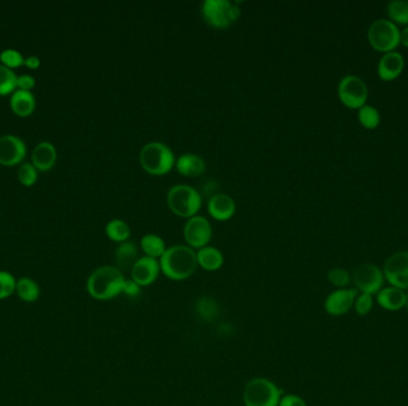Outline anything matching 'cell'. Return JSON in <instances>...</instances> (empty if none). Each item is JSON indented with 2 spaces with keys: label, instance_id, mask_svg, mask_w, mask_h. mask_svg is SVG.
Masks as SVG:
<instances>
[{
  "label": "cell",
  "instance_id": "d4e9b609",
  "mask_svg": "<svg viewBox=\"0 0 408 406\" xmlns=\"http://www.w3.org/2000/svg\"><path fill=\"white\" fill-rule=\"evenodd\" d=\"M105 234L108 239L114 242L123 243L128 241L132 235V231L127 222L122 219H111L105 227Z\"/></svg>",
  "mask_w": 408,
  "mask_h": 406
},
{
  "label": "cell",
  "instance_id": "1f68e13d",
  "mask_svg": "<svg viewBox=\"0 0 408 406\" xmlns=\"http://www.w3.org/2000/svg\"><path fill=\"white\" fill-rule=\"evenodd\" d=\"M16 283V278L10 272L0 271V300H4L15 293Z\"/></svg>",
  "mask_w": 408,
  "mask_h": 406
},
{
  "label": "cell",
  "instance_id": "7402d4cb",
  "mask_svg": "<svg viewBox=\"0 0 408 406\" xmlns=\"http://www.w3.org/2000/svg\"><path fill=\"white\" fill-rule=\"evenodd\" d=\"M115 260H116L117 268L122 270H132L134 263L139 260V251L135 243L127 241V242L120 243V246L115 253Z\"/></svg>",
  "mask_w": 408,
  "mask_h": 406
},
{
  "label": "cell",
  "instance_id": "30bf717a",
  "mask_svg": "<svg viewBox=\"0 0 408 406\" xmlns=\"http://www.w3.org/2000/svg\"><path fill=\"white\" fill-rule=\"evenodd\" d=\"M382 271L389 286L408 291V251H396L390 255Z\"/></svg>",
  "mask_w": 408,
  "mask_h": 406
},
{
  "label": "cell",
  "instance_id": "603a6c76",
  "mask_svg": "<svg viewBox=\"0 0 408 406\" xmlns=\"http://www.w3.org/2000/svg\"><path fill=\"white\" fill-rule=\"evenodd\" d=\"M15 293L25 303H35L40 298V285L32 278L23 276V278L17 280Z\"/></svg>",
  "mask_w": 408,
  "mask_h": 406
},
{
  "label": "cell",
  "instance_id": "8d00e7d4",
  "mask_svg": "<svg viewBox=\"0 0 408 406\" xmlns=\"http://www.w3.org/2000/svg\"><path fill=\"white\" fill-rule=\"evenodd\" d=\"M141 286H139L135 281L132 279L125 280L123 287V295H128V297H137L140 295Z\"/></svg>",
  "mask_w": 408,
  "mask_h": 406
},
{
  "label": "cell",
  "instance_id": "2e32d148",
  "mask_svg": "<svg viewBox=\"0 0 408 406\" xmlns=\"http://www.w3.org/2000/svg\"><path fill=\"white\" fill-rule=\"evenodd\" d=\"M236 202L231 195L217 193L209 200V215L219 222H226V220L232 218L236 214Z\"/></svg>",
  "mask_w": 408,
  "mask_h": 406
},
{
  "label": "cell",
  "instance_id": "ba28073f",
  "mask_svg": "<svg viewBox=\"0 0 408 406\" xmlns=\"http://www.w3.org/2000/svg\"><path fill=\"white\" fill-rule=\"evenodd\" d=\"M368 88L357 76H346L338 85V97L346 108L360 110L368 100Z\"/></svg>",
  "mask_w": 408,
  "mask_h": 406
},
{
  "label": "cell",
  "instance_id": "ac0fdd59",
  "mask_svg": "<svg viewBox=\"0 0 408 406\" xmlns=\"http://www.w3.org/2000/svg\"><path fill=\"white\" fill-rule=\"evenodd\" d=\"M57 153L50 142L43 141L34 148L32 154V164L39 172H48L56 164Z\"/></svg>",
  "mask_w": 408,
  "mask_h": 406
},
{
  "label": "cell",
  "instance_id": "277c9868",
  "mask_svg": "<svg viewBox=\"0 0 408 406\" xmlns=\"http://www.w3.org/2000/svg\"><path fill=\"white\" fill-rule=\"evenodd\" d=\"M282 397L283 390L264 377L251 379L243 393L245 406H278Z\"/></svg>",
  "mask_w": 408,
  "mask_h": 406
},
{
  "label": "cell",
  "instance_id": "74e56055",
  "mask_svg": "<svg viewBox=\"0 0 408 406\" xmlns=\"http://www.w3.org/2000/svg\"><path fill=\"white\" fill-rule=\"evenodd\" d=\"M25 67L29 68V69H32V71H34V69H39L41 66V60L37 57V56H28V57H25Z\"/></svg>",
  "mask_w": 408,
  "mask_h": 406
},
{
  "label": "cell",
  "instance_id": "f546056e",
  "mask_svg": "<svg viewBox=\"0 0 408 406\" xmlns=\"http://www.w3.org/2000/svg\"><path fill=\"white\" fill-rule=\"evenodd\" d=\"M327 279L331 285L338 288H348L350 283L353 281L351 274L344 268H333L328 272Z\"/></svg>",
  "mask_w": 408,
  "mask_h": 406
},
{
  "label": "cell",
  "instance_id": "4316f807",
  "mask_svg": "<svg viewBox=\"0 0 408 406\" xmlns=\"http://www.w3.org/2000/svg\"><path fill=\"white\" fill-rule=\"evenodd\" d=\"M358 120L360 125L365 127V129H369V130L376 129L381 123L380 112L376 108L365 104L363 108L358 110Z\"/></svg>",
  "mask_w": 408,
  "mask_h": 406
},
{
  "label": "cell",
  "instance_id": "f1b7e54d",
  "mask_svg": "<svg viewBox=\"0 0 408 406\" xmlns=\"http://www.w3.org/2000/svg\"><path fill=\"white\" fill-rule=\"evenodd\" d=\"M25 57L22 55V52H18L16 49H5L0 52V64L10 69H16V68L25 66Z\"/></svg>",
  "mask_w": 408,
  "mask_h": 406
},
{
  "label": "cell",
  "instance_id": "44dd1931",
  "mask_svg": "<svg viewBox=\"0 0 408 406\" xmlns=\"http://www.w3.org/2000/svg\"><path fill=\"white\" fill-rule=\"evenodd\" d=\"M196 254L197 263H198V266L203 268L204 271H219L221 267L224 266V254L217 248L207 246V247L198 249Z\"/></svg>",
  "mask_w": 408,
  "mask_h": 406
},
{
  "label": "cell",
  "instance_id": "6da1fadb",
  "mask_svg": "<svg viewBox=\"0 0 408 406\" xmlns=\"http://www.w3.org/2000/svg\"><path fill=\"white\" fill-rule=\"evenodd\" d=\"M159 262L161 273L175 281L189 279L195 274L198 267L196 251L185 244L168 247L159 259Z\"/></svg>",
  "mask_w": 408,
  "mask_h": 406
},
{
  "label": "cell",
  "instance_id": "484cf974",
  "mask_svg": "<svg viewBox=\"0 0 408 406\" xmlns=\"http://www.w3.org/2000/svg\"><path fill=\"white\" fill-rule=\"evenodd\" d=\"M387 13L394 24H408V3L404 0H394L387 6Z\"/></svg>",
  "mask_w": 408,
  "mask_h": 406
},
{
  "label": "cell",
  "instance_id": "7c38bea8",
  "mask_svg": "<svg viewBox=\"0 0 408 406\" xmlns=\"http://www.w3.org/2000/svg\"><path fill=\"white\" fill-rule=\"evenodd\" d=\"M358 291L356 288H338L331 292L325 299V311L333 317H340L353 309Z\"/></svg>",
  "mask_w": 408,
  "mask_h": 406
},
{
  "label": "cell",
  "instance_id": "8992f818",
  "mask_svg": "<svg viewBox=\"0 0 408 406\" xmlns=\"http://www.w3.org/2000/svg\"><path fill=\"white\" fill-rule=\"evenodd\" d=\"M170 210L182 218H191L196 216L202 206V195L200 192L189 185H176L170 188L168 193Z\"/></svg>",
  "mask_w": 408,
  "mask_h": 406
},
{
  "label": "cell",
  "instance_id": "9c48e42d",
  "mask_svg": "<svg viewBox=\"0 0 408 406\" xmlns=\"http://www.w3.org/2000/svg\"><path fill=\"white\" fill-rule=\"evenodd\" d=\"M353 283L360 293L375 295L384 287L383 271L372 263H363L357 267L353 273Z\"/></svg>",
  "mask_w": 408,
  "mask_h": 406
},
{
  "label": "cell",
  "instance_id": "83f0119b",
  "mask_svg": "<svg viewBox=\"0 0 408 406\" xmlns=\"http://www.w3.org/2000/svg\"><path fill=\"white\" fill-rule=\"evenodd\" d=\"M17 78L13 69L0 64V97L8 96L17 91Z\"/></svg>",
  "mask_w": 408,
  "mask_h": 406
},
{
  "label": "cell",
  "instance_id": "60d3db41",
  "mask_svg": "<svg viewBox=\"0 0 408 406\" xmlns=\"http://www.w3.org/2000/svg\"><path fill=\"white\" fill-rule=\"evenodd\" d=\"M407 3H408V1H407Z\"/></svg>",
  "mask_w": 408,
  "mask_h": 406
},
{
  "label": "cell",
  "instance_id": "e575fe53",
  "mask_svg": "<svg viewBox=\"0 0 408 406\" xmlns=\"http://www.w3.org/2000/svg\"><path fill=\"white\" fill-rule=\"evenodd\" d=\"M35 85H36V80L29 74H22L17 78V90L32 92V88H35Z\"/></svg>",
  "mask_w": 408,
  "mask_h": 406
},
{
  "label": "cell",
  "instance_id": "f35d334b",
  "mask_svg": "<svg viewBox=\"0 0 408 406\" xmlns=\"http://www.w3.org/2000/svg\"><path fill=\"white\" fill-rule=\"evenodd\" d=\"M400 43L408 48V27L400 31Z\"/></svg>",
  "mask_w": 408,
  "mask_h": 406
},
{
  "label": "cell",
  "instance_id": "7a4b0ae2",
  "mask_svg": "<svg viewBox=\"0 0 408 406\" xmlns=\"http://www.w3.org/2000/svg\"><path fill=\"white\" fill-rule=\"evenodd\" d=\"M125 276L116 266H102L88 276L86 291L96 300H110L123 293Z\"/></svg>",
  "mask_w": 408,
  "mask_h": 406
},
{
  "label": "cell",
  "instance_id": "d590c367",
  "mask_svg": "<svg viewBox=\"0 0 408 406\" xmlns=\"http://www.w3.org/2000/svg\"><path fill=\"white\" fill-rule=\"evenodd\" d=\"M278 406H308L302 397L297 394H283Z\"/></svg>",
  "mask_w": 408,
  "mask_h": 406
},
{
  "label": "cell",
  "instance_id": "9a60e30c",
  "mask_svg": "<svg viewBox=\"0 0 408 406\" xmlns=\"http://www.w3.org/2000/svg\"><path fill=\"white\" fill-rule=\"evenodd\" d=\"M404 67V56L400 52H386L377 64V74L383 81H393L401 76Z\"/></svg>",
  "mask_w": 408,
  "mask_h": 406
},
{
  "label": "cell",
  "instance_id": "e0dca14e",
  "mask_svg": "<svg viewBox=\"0 0 408 406\" xmlns=\"http://www.w3.org/2000/svg\"><path fill=\"white\" fill-rule=\"evenodd\" d=\"M404 300H406V291L394 286H384L375 295V303L389 312L404 310Z\"/></svg>",
  "mask_w": 408,
  "mask_h": 406
},
{
  "label": "cell",
  "instance_id": "4fadbf2b",
  "mask_svg": "<svg viewBox=\"0 0 408 406\" xmlns=\"http://www.w3.org/2000/svg\"><path fill=\"white\" fill-rule=\"evenodd\" d=\"M27 146L25 141L15 135L0 137V164L5 167H13L25 161Z\"/></svg>",
  "mask_w": 408,
  "mask_h": 406
},
{
  "label": "cell",
  "instance_id": "52a82bcc",
  "mask_svg": "<svg viewBox=\"0 0 408 406\" xmlns=\"http://www.w3.org/2000/svg\"><path fill=\"white\" fill-rule=\"evenodd\" d=\"M368 41L377 52H394L400 44V30L389 20H377L369 27Z\"/></svg>",
  "mask_w": 408,
  "mask_h": 406
},
{
  "label": "cell",
  "instance_id": "5bb4252c",
  "mask_svg": "<svg viewBox=\"0 0 408 406\" xmlns=\"http://www.w3.org/2000/svg\"><path fill=\"white\" fill-rule=\"evenodd\" d=\"M161 273V262L159 260L142 256L134 263L130 270V279L135 281L139 286H149L156 283Z\"/></svg>",
  "mask_w": 408,
  "mask_h": 406
},
{
  "label": "cell",
  "instance_id": "ffe728a7",
  "mask_svg": "<svg viewBox=\"0 0 408 406\" xmlns=\"http://www.w3.org/2000/svg\"><path fill=\"white\" fill-rule=\"evenodd\" d=\"M10 106H11V110L15 115L25 118V117L32 115V112L35 111L36 99L32 94V92L17 90L11 94Z\"/></svg>",
  "mask_w": 408,
  "mask_h": 406
},
{
  "label": "cell",
  "instance_id": "836d02e7",
  "mask_svg": "<svg viewBox=\"0 0 408 406\" xmlns=\"http://www.w3.org/2000/svg\"><path fill=\"white\" fill-rule=\"evenodd\" d=\"M197 311L203 318L212 319V317H217L219 307L212 299L204 297L197 303Z\"/></svg>",
  "mask_w": 408,
  "mask_h": 406
},
{
  "label": "cell",
  "instance_id": "4dcf8cb0",
  "mask_svg": "<svg viewBox=\"0 0 408 406\" xmlns=\"http://www.w3.org/2000/svg\"><path fill=\"white\" fill-rule=\"evenodd\" d=\"M37 172L39 171L34 167V164L25 162V164H20V168H18L17 176L23 186L30 188L36 183L37 178H39Z\"/></svg>",
  "mask_w": 408,
  "mask_h": 406
},
{
  "label": "cell",
  "instance_id": "3957f363",
  "mask_svg": "<svg viewBox=\"0 0 408 406\" xmlns=\"http://www.w3.org/2000/svg\"><path fill=\"white\" fill-rule=\"evenodd\" d=\"M140 164L151 176H161L172 171L176 166V158L171 148L163 142H149L141 149Z\"/></svg>",
  "mask_w": 408,
  "mask_h": 406
},
{
  "label": "cell",
  "instance_id": "d6a6232c",
  "mask_svg": "<svg viewBox=\"0 0 408 406\" xmlns=\"http://www.w3.org/2000/svg\"><path fill=\"white\" fill-rule=\"evenodd\" d=\"M374 305H375L374 295L358 292L355 304H353V310H355L357 315L363 317V316L369 315L372 312Z\"/></svg>",
  "mask_w": 408,
  "mask_h": 406
},
{
  "label": "cell",
  "instance_id": "8fae6325",
  "mask_svg": "<svg viewBox=\"0 0 408 406\" xmlns=\"http://www.w3.org/2000/svg\"><path fill=\"white\" fill-rule=\"evenodd\" d=\"M186 246L192 249L207 247L212 237V224L203 216H193L185 222L183 230Z\"/></svg>",
  "mask_w": 408,
  "mask_h": 406
},
{
  "label": "cell",
  "instance_id": "d6986e66",
  "mask_svg": "<svg viewBox=\"0 0 408 406\" xmlns=\"http://www.w3.org/2000/svg\"><path fill=\"white\" fill-rule=\"evenodd\" d=\"M176 168L178 173L183 176L197 178L203 176L204 172L207 169V164L200 156L186 153L176 160Z\"/></svg>",
  "mask_w": 408,
  "mask_h": 406
},
{
  "label": "cell",
  "instance_id": "ab89813d",
  "mask_svg": "<svg viewBox=\"0 0 408 406\" xmlns=\"http://www.w3.org/2000/svg\"><path fill=\"white\" fill-rule=\"evenodd\" d=\"M404 310L408 315V292H406V300H404Z\"/></svg>",
  "mask_w": 408,
  "mask_h": 406
},
{
  "label": "cell",
  "instance_id": "cb8c5ba5",
  "mask_svg": "<svg viewBox=\"0 0 408 406\" xmlns=\"http://www.w3.org/2000/svg\"><path fill=\"white\" fill-rule=\"evenodd\" d=\"M140 247L144 253V256L156 260L161 259L168 249L164 239L156 234H147V235L142 236Z\"/></svg>",
  "mask_w": 408,
  "mask_h": 406
},
{
  "label": "cell",
  "instance_id": "5b68a950",
  "mask_svg": "<svg viewBox=\"0 0 408 406\" xmlns=\"http://www.w3.org/2000/svg\"><path fill=\"white\" fill-rule=\"evenodd\" d=\"M204 22L214 29H227L240 17L239 5L229 0H205L200 6Z\"/></svg>",
  "mask_w": 408,
  "mask_h": 406
}]
</instances>
